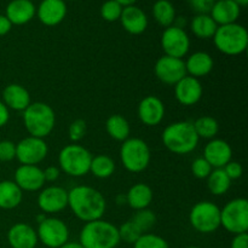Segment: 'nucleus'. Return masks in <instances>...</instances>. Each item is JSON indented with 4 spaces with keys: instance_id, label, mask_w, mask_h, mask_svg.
<instances>
[{
    "instance_id": "nucleus-1",
    "label": "nucleus",
    "mask_w": 248,
    "mask_h": 248,
    "mask_svg": "<svg viewBox=\"0 0 248 248\" xmlns=\"http://www.w3.org/2000/svg\"><path fill=\"white\" fill-rule=\"evenodd\" d=\"M68 207L85 223L102 219L107 202L101 191L89 186H77L68 191Z\"/></svg>"
},
{
    "instance_id": "nucleus-2",
    "label": "nucleus",
    "mask_w": 248,
    "mask_h": 248,
    "mask_svg": "<svg viewBox=\"0 0 248 248\" xmlns=\"http://www.w3.org/2000/svg\"><path fill=\"white\" fill-rule=\"evenodd\" d=\"M165 147L173 154L186 155L194 152L199 144V136L190 121H177L164 130L161 135Z\"/></svg>"
},
{
    "instance_id": "nucleus-3",
    "label": "nucleus",
    "mask_w": 248,
    "mask_h": 248,
    "mask_svg": "<svg viewBox=\"0 0 248 248\" xmlns=\"http://www.w3.org/2000/svg\"><path fill=\"white\" fill-rule=\"evenodd\" d=\"M79 242L84 248H115L120 244L118 227L103 219L85 223Z\"/></svg>"
},
{
    "instance_id": "nucleus-4",
    "label": "nucleus",
    "mask_w": 248,
    "mask_h": 248,
    "mask_svg": "<svg viewBox=\"0 0 248 248\" xmlns=\"http://www.w3.org/2000/svg\"><path fill=\"white\" fill-rule=\"evenodd\" d=\"M23 124L29 136L44 140L55 128V110L44 102L31 103L23 111Z\"/></svg>"
},
{
    "instance_id": "nucleus-5",
    "label": "nucleus",
    "mask_w": 248,
    "mask_h": 248,
    "mask_svg": "<svg viewBox=\"0 0 248 248\" xmlns=\"http://www.w3.org/2000/svg\"><path fill=\"white\" fill-rule=\"evenodd\" d=\"M212 39L216 48L227 56L241 55L248 46L247 29L239 23L218 26Z\"/></svg>"
},
{
    "instance_id": "nucleus-6",
    "label": "nucleus",
    "mask_w": 248,
    "mask_h": 248,
    "mask_svg": "<svg viewBox=\"0 0 248 248\" xmlns=\"http://www.w3.org/2000/svg\"><path fill=\"white\" fill-rule=\"evenodd\" d=\"M92 154L80 144H68L58 154L61 172L72 177H82L90 172Z\"/></svg>"
},
{
    "instance_id": "nucleus-7",
    "label": "nucleus",
    "mask_w": 248,
    "mask_h": 248,
    "mask_svg": "<svg viewBox=\"0 0 248 248\" xmlns=\"http://www.w3.org/2000/svg\"><path fill=\"white\" fill-rule=\"evenodd\" d=\"M120 159L128 172L140 173L149 166L152 152L145 140L136 137L127 138L121 144Z\"/></svg>"
},
{
    "instance_id": "nucleus-8",
    "label": "nucleus",
    "mask_w": 248,
    "mask_h": 248,
    "mask_svg": "<svg viewBox=\"0 0 248 248\" xmlns=\"http://www.w3.org/2000/svg\"><path fill=\"white\" fill-rule=\"evenodd\" d=\"M220 227L230 234H244L248 230V201L236 198L220 208Z\"/></svg>"
},
{
    "instance_id": "nucleus-9",
    "label": "nucleus",
    "mask_w": 248,
    "mask_h": 248,
    "mask_svg": "<svg viewBox=\"0 0 248 248\" xmlns=\"http://www.w3.org/2000/svg\"><path fill=\"white\" fill-rule=\"evenodd\" d=\"M189 222L201 234L217 232L220 228V208L211 201H200L190 210Z\"/></svg>"
},
{
    "instance_id": "nucleus-10",
    "label": "nucleus",
    "mask_w": 248,
    "mask_h": 248,
    "mask_svg": "<svg viewBox=\"0 0 248 248\" xmlns=\"http://www.w3.org/2000/svg\"><path fill=\"white\" fill-rule=\"evenodd\" d=\"M38 240L47 248H60L69 241L68 225L60 218L46 217L36 229Z\"/></svg>"
},
{
    "instance_id": "nucleus-11",
    "label": "nucleus",
    "mask_w": 248,
    "mask_h": 248,
    "mask_svg": "<svg viewBox=\"0 0 248 248\" xmlns=\"http://www.w3.org/2000/svg\"><path fill=\"white\" fill-rule=\"evenodd\" d=\"M48 147L43 138L28 136L16 144V159L21 165L40 164L47 156Z\"/></svg>"
},
{
    "instance_id": "nucleus-12",
    "label": "nucleus",
    "mask_w": 248,
    "mask_h": 248,
    "mask_svg": "<svg viewBox=\"0 0 248 248\" xmlns=\"http://www.w3.org/2000/svg\"><path fill=\"white\" fill-rule=\"evenodd\" d=\"M161 47L166 56L183 60L190 48V38L183 28L167 27L161 35Z\"/></svg>"
},
{
    "instance_id": "nucleus-13",
    "label": "nucleus",
    "mask_w": 248,
    "mask_h": 248,
    "mask_svg": "<svg viewBox=\"0 0 248 248\" xmlns=\"http://www.w3.org/2000/svg\"><path fill=\"white\" fill-rule=\"evenodd\" d=\"M154 70L157 79L166 85H176L186 75L184 61L166 55L156 61Z\"/></svg>"
},
{
    "instance_id": "nucleus-14",
    "label": "nucleus",
    "mask_w": 248,
    "mask_h": 248,
    "mask_svg": "<svg viewBox=\"0 0 248 248\" xmlns=\"http://www.w3.org/2000/svg\"><path fill=\"white\" fill-rule=\"evenodd\" d=\"M38 206L45 215L60 213L68 207V190L58 186L41 189L38 196Z\"/></svg>"
},
{
    "instance_id": "nucleus-15",
    "label": "nucleus",
    "mask_w": 248,
    "mask_h": 248,
    "mask_svg": "<svg viewBox=\"0 0 248 248\" xmlns=\"http://www.w3.org/2000/svg\"><path fill=\"white\" fill-rule=\"evenodd\" d=\"M15 183L22 191H38L45 184L44 172L36 165H21L15 171Z\"/></svg>"
},
{
    "instance_id": "nucleus-16",
    "label": "nucleus",
    "mask_w": 248,
    "mask_h": 248,
    "mask_svg": "<svg viewBox=\"0 0 248 248\" xmlns=\"http://www.w3.org/2000/svg\"><path fill=\"white\" fill-rule=\"evenodd\" d=\"M174 97L182 106H195L202 97V85L200 80L186 75L174 85Z\"/></svg>"
},
{
    "instance_id": "nucleus-17",
    "label": "nucleus",
    "mask_w": 248,
    "mask_h": 248,
    "mask_svg": "<svg viewBox=\"0 0 248 248\" xmlns=\"http://www.w3.org/2000/svg\"><path fill=\"white\" fill-rule=\"evenodd\" d=\"M203 159L212 166V169H223L232 161V149L224 140L213 138L203 148Z\"/></svg>"
},
{
    "instance_id": "nucleus-18",
    "label": "nucleus",
    "mask_w": 248,
    "mask_h": 248,
    "mask_svg": "<svg viewBox=\"0 0 248 248\" xmlns=\"http://www.w3.org/2000/svg\"><path fill=\"white\" fill-rule=\"evenodd\" d=\"M137 113L144 125L156 126L165 118V104L159 97L147 96L138 104Z\"/></svg>"
},
{
    "instance_id": "nucleus-19",
    "label": "nucleus",
    "mask_w": 248,
    "mask_h": 248,
    "mask_svg": "<svg viewBox=\"0 0 248 248\" xmlns=\"http://www.w3.org/2000/svg\"><path fill=\"white\" fill-rule=\"evenodd\" d=\"M39 21L47 27L60 24L67 15V4L64 0H43L36 9Z\"/></svg>"
},
{
    "instance_id": "nucleus-20",
    "label": "nucleus",
    "mask_w": 248,
    "mask_h": 248,
    "mask_svg": "<svg viewBox=\"0 0 248 248\" xmlns=\"http://www.w3.org/2000/svg\"><path fill=\"white\" fill-rule=\"evenodd\" d=\"M7 241L11 248H35L39 240L33 227L26 223H17L7 232Z\"/></svg>"
},
{
    "instance_id": "nucleus-21",
    "label": "nucleus",
    "mask_w": 248,
    "mask_h": 248,
    "mask_svg": "<svg viewBox=\"0 0 248 248\" xmlns=\"http://www.w3.org/2000/svg\"><path fill=\"white\" fill-rule=\"evenodd\" d=\"M120 22L124 29L133 35L144 33L148 27V17L145 12L135 5L124 7L120 16Z\"/></svg>"
},
{
    "instance_id": "nucleus-22",
    "label": "nucleus",
    "mask_w": 248,
    "mask_h": 248,
    "mask_svg": "<svg viewBox=\"0 0 248 248\" xmlns=\"http://www.w3.org/2000/svg\"><path fill=\"white\" fill-rule=\"evenodd\" d=\"M35 14V5L31 0H12L7 4L5 16L9 18L12 26H22L31 22Z\"/></svg>"
},
{
    "instance_id": "nucleus-23",
    "label": "nucleus",
    "mask_w": 248,
    "mask_h": 248,
    "mask_svg": "<svg viewBox=\"0 0 248 248\" xmlns=\"http://www.w3.org/2000/svg\"><path fill=\"white\" fill-rule=\"evenodd\" d=\"M2 103L12 110L24 111L31 102L28 90L19 84H10L2 91Z\"/></svg>"
},
{
    "instance_id": "nucleus-24",
    "label": "nucleus",
    "mask_w": 248,
    "mask_h": 248,
    "mask_svg": "<svg viewBox=\"0 0 248 248\" xmlns=\"http://www.w3.org/2000/svg\"><path fill=\"white\" fill-rule=\"evenodd\" d=\"M241 14V7L232 0H217L211 9L210 16L218 26L236 23Z\"/></svg>"
},
{
    "instance_id": "nucleus-25",
    "label": "nucleus",
    "mask_w": 248,
    "mask_h": 248,
    "mask_svg": "<svg viewBox=\"0 0 248 248\" xmlns=\"http://www.w3.org/2000/svg\"><path fill=\"white\" fill-rule=\"evenodd\" d=\"M184 63H186V75H190L196 79L208 75L215 67V61L212 56L203 51L191 53L186 58V61H184Z\"/></svg>"
},
{
    "instance_id": "nucleus-26",
    "label": "nucleus",
    "mask_w": 248,
    "mask_h": 248,
    "mask_svg": "<svg viewBox=\"0 0 248 248\" xmlns=\"http://www.w3.org/2000/svg\"><path fill=\"white\" fill-rule=\"evenodd\" d=\"M126 201H127L126 205L136 211L148 208L153 201L152 188L145 183L135 184L126 193Z\"/></svg>"
},
{
    "instance_id": "nucleus-27",
    "label": "nucleus",
    "mask_w": 248,
    "mask_h": 248,
    "mask_svg": "<svg viewBox=\"0 0 248 248\" xmlns=\"http://www.w3.org/2000/svg\"><path fill=\"white\" fill-rule=\"evenodd\" d=\"M23 199V191L14 181L0 182V208L14 210L18 207Z\"/></svg>"
},
{
    "instance_id": "nucleus-28",
    "label": "nucleus",
    "mask_w": 248,
    "mask_h": 248,
    "mask_svg": "<svg viewBox=\"0 0 248 248\" xmlns=\"http://www.w3.org/2000/svg\"><path fill=\"white\" fill-rule=\"evenodd\" d=\"M218 24L213 21L210 14L196 15L190 22V29L194 35L199 39H211L215 35Z\"/></svg>"
},
{
    "instance_id": "nucleus-29",
    "label": "nucleus",
    "mask_w": 248,
    "mask_h": 248,
    "mask_svg": "<svg viewBox=\"0 0 248 248\" xmlns=\"http://www.w3.org/2000/svg\"><path fill=\"white\" fill-rule=\"evenodd\" d=\"M106 130L113 140H119V142H124L130 138V124L120 114H114V115L109 116L106 123Z\"/></svg>"
},
{
    "instance_id": "nucleus-30",
    "label": "nucleus",
    "mask_w": 248,
    "mask_h": 248,
    "mask_svg": "<svg viewBox=\"0 0 248 248\" xmlns=\"http://www.w3.org/2000/svg\"><path fill=\"white\" fill-rule=\"evenodd\" d=\"M153 16L160 26L171 27L176 19V9L170 0H157L153 6Z\"/></svg>"
},
{
    "instance_id": "nucleus-31",
    "label": "nucleus",
    "mask_w": 248,
    "mask_h": 248,
    "mask_svg": "<svg viewBox=\"0 0 248 248\" xmlns=\"http://www.w3.org/2000/svg\"><path fill=\"white\" fill-rule=\"evenodd\" d=\"M207 188L216 196L224 195L232 186V179L227 176L223 169H213L207 177Z\"/></svg>"
},
{
    "instance_id": "nucleus-32",
    "label": "nucleus",
    "mask_w": 248,
    "mask_h": 248,
    "mask_svg": "<svg viewBox=\"0 0 248 248\" xmlns=\"http://www.w3.org/2000/svg\"><path fill=\"white\" fill-rule=\"evenodd\" d=\"M90 172L97 178H109L115 172V162L108 155H97V156L92 157Z\"/></svg>"
},
{
    "instance_id": "nucleus-33",
    "label": "nucleus",
    "mask_w": 248,
    "mask_h": 248,
    "mask_svg": "<svg viewBox=\"0 0 248 248\" xmlns=\"http://www.w3.org/2000/svg\"><path fill=\"white\" fill-rule=\"evenodd\" d=\"M193 126L199 138L213 140L219 132V124L212 116H201L194 121Z\"/></svg>"
},
{
    "instance_id": "nucleus-34",
    "label": "nucleus",
    "mask_w": 248,
    "mask_h": 248,
    "mask_svg": "<svg viewBox=\"0 0 248 248\" xmlns=\"http://www.w3.org/2000/svg\"><path fill=\"white\" fill-rule=\"evenodd\" d=\"M131 220L137 225L138 229H140L143 234H145V232H148L149 230H152L153 228L155 227L157 218L156 215H155L152 210L144 208V210L137 211Z\"/></svg>"
},
{
    "instance_id": "nucleus-35",
    "label": "nucleus",
    "mask_w": 248,
    "mask_h": 248,
    "mask_svg": "<svg viewBox=\"0 0 248 248\" xmlns=\"http://www.w3.org/2000/svg\"><path fill=\"white\" fill-rule=\"evenodd\" d=\"M118 232L120 241H124L126 242V244L131 245L135 244V242L143 235V232L138 229L137 225H136L131 219L123 223V224L118 228Z\"/></svg>"
},
{
    "instance_id": "nucleus-36",
    "label": "nucleus",
    "mask_w": 248,
    "mask_h": 248,
    "mask_svg": "<svg viewBox=\"0 0 248 248\" xmlns=\"http://www.w3.org/2000/svg\"><path fill=\"white\" fill-rule=\"evenodd\" d=\"M133 248H170V245L164 237L152 232H145L133 244Z\"/></svg>"
},
{
    "instance_id": "nucleus-37",
    "label": "nucleus",
    "mask_w": 248,
    "mask_h": 248,
    "mask_svg": "<svg viewBox=\"0 0 248 248\" xmlns=\"http://www.w3.org/2000/svg\"><path fill=\"white\" fill-rule=\"evenodd\" d=\"M124 7L115 0H107L101 7L102 18L108 22H115L120 19Z\"/></svg>"
},
{
    "instance_id": "nucleus-38",
    "label": "nucleus",
    "mask_w": 248,
    "mask_h": 248,
    "mask_svg": "<svg viewBox=\"0 0 248 248\" xmlns=\"http://www.w3.org/2000/svg\"><path fill=\"white\" fill-rule=\"evenodd\" d=\"M86 121L82 120V119H77V120L73 121L69 125L68 128V135H69V140L73 143H77L79 140H81L82 138L86 135Z\"/></svg>"
},
{
    "instance_id": "nucleus-39",
    "label": "nucleus",
    "mask_w": 248,
    "mask_h": 248,
    "mask_svg": "<svg viewBox=\"0 0 248 248\" xmlns=\"http://www.w3.org/2000/svg\"><path fill=\"white\" fill-rule=\"evenodd\" d=\"M212 170V166L203 157H196L191 164V172L198 179H206Z\"/></svg>"
},
{
    "instance_id": "nucleus-40",
    "label": "nucleus",
    "mask_w": 248,
    "mask_h": 248,
    "mask_svg": "<svg viewBox=\"0 0 248 248\" xmlns=\"http://www.w3.org/2000/svg\"><path fill=\"white\" fill-rule=\"evenodd\" d=\"M16 157V144L12 140H0V161L9 162Z\"/></svg>"
},
{
    "instance_id": "nucleus-41",
    "label": "nucleus",
    "mask_w": 248,
    "mask_h": 248,
    "mask_svg": "<svg viewBox=\"0 0 248 248\" xmlns=\"http://www.w3.org/2000/svg\"><path fill=\"white\" fill-rule=\"evenodd\" d=\"M191 9L198 15L200 14H210L212 9L215 0H188Z\"/></svg>"
},
{
    "instance_id": "nucleus-42",
    "label": "nucleus",
    "mask_w": 248,
    "mask_h": 248,
    "mask_svg": "<svg viewBox=\"0 0 248 248\" xmlns=\"http://www.w3.org/2000/svg\"><path fill=\"white\" fill-rule=\"evenodd\" d=\"M224 172L227 173V176L229 177L232 181L234 179H239L242 177V173H244V167L240 162L237 161H229L224 167H223Z\"/></svg>"
},
{
    "instance_id": "nucleus-43",
    "label": "nucleus",
    "mask_w": 248,
    "mask_h": 248,
    "mask_svg": "<svg viewBox=\"0 0 248 248\" xmlns=\"http://www.w3.org/2000/svg\"><path fill=\"white\" fill-rule=\"evenodd\" d=\"M44 172V178L45 182H56L60 178L61 170L57 166H48L45 170H43Z\"/></svg>"
},
{
    "instance_id": "nucleus-44",
    "label": "nucleus",
    "mask_w": 248,
    "mask_h": 248,
    "mask_svg": "<svg viewBox=\"0 0 248 248\" xmlns=\"http://www.w3.org/2000/svg\"><path fill=\"white\" fill-rule=\"evenodd\" d=\"M232 248H248V235L247 232L235 235L232 241Z\"/></svg>"
},
{
    "instance_id": "nucleus-45",
    "label": "nucleus",
    "mask_w": 248,
    "mask_h": 248,
    "mask_svg": "<svg viewBox=\"0 0 248 248\" xmlns=\"http://www.w3.org/2000/svg\"><path fill=\"white\" fill-rule=\"evenodd\" d=\"M10 120V110L2 101H0V128L4 127Z\"/></svg>"
},
{
    "instance_id": "nucleus-46",
    "label": "nucleus",
    "mask_w": 248,
    "mask_h": 248,
    "mask_svg": "<svg viewBox=\"0 0 248 248\" xmlns=\"http://www.w3.org/2000/svg\"><path fill=\"white\" fill-rule=\"evenodd\" d=\"M11 28L12 24L11 22L9 21V18H7L5 15H0V36L6 35V34L11 31Z\"/></svg>"
},
{
    "instance_id": "nucleus-47",
    "label": "nucleus",
    "mask_w": 248,
    "mask_h": 248,
    "mask_svg": "<svg viewBox=\"0 0 248 248\" xmlns=\"http://www.w3.org/2000/svg\"><path fill=\"white\" fill-rule=\"evenodd\" d=\"M60 248H84L81 246L80 242H74V241H68L65 242L63 246H61Z\"/></svg>"
},
{
    "instance_id": "nucleus-48",
    "label": "nucleus",
    "mask_w": 248,
    "mask_h": 248,
    "mask_svg": "<svg viewBox=\"0 0 248 248\" xmlns=\"http://www.w3.org/2000/svg\"><path fill=\"white\" fill-rule=\"evenodd\" d=\"M115 1H118L123 7H126L131 6V5H135V2L137 1V0H115Z\"/></svg>"
},
{
    "instance_id": "nucleus-49",
    "label": "nucleus",
    "mask_w": 248,
    "mask_h": 248,
    "mask_svg": "<svg viewBox=\"0 0 248 248\" xmlns=\"http://www.w3.org/2000/svg\"><path fill=\"white\" fill-rule=\"evenodd\" d=\"M116 203H118L119 206L126 205V203H127V201H126V194H125V195L120 194V195L116 196Z\"/></svg>"
},
{
    "instance_id": "nucleus-50",
    "label": "nucleus",
    "mask_w": 248,
    "mask_h": 248,
    "mask_svg": "<svg viewBox=\"0 0 248 248\" xmlns=\"http://www.w3.org/2000/svg\"><path fill=\"white\" fill-rule=\"evenodd\" d=\"M232 1L236 2V4L239 5L240 7H245V6H247V4H248V0H232Z\"/></svg>"
},
{
    "instance_id": "nucleus-51",
    "label": "nucleus",
    "mask_w": 248,
    "mask_h": 248,
    "mask_svg": "<svg viewBox=\"0 0 248 248\" xmlns=\"http://www.w3.org/2000/svg\"><path fill=\"white\" fill-rule=\"evenodd\" d=\"M45 218H46V215H45V213H43V212H41L40 215H38V216H36V218H35V219H36V222H38V224H39V223H41V222H43V220L45 219Z\"/></svg>"
},
{
    "instance_id": "nucleus-52",
    "label": "nucleus",
    "mask_w": 248,
    "mask_h": 248,
    "mask_svg": "<svg viewBox=\"0 0 248 248\" xmlns=\"http://www.w3.org/2000/svg\"><path fill=\"white\" fill-rule=\"evenodd\" d=\"M186 248H201V247H198V246H189V247H186Z\"/></svg>"
},
{
    "instance_id": "nucleus-53",
    "label": "nucleus",
    "mask_w": 248,
    "mask_h": 248,
    "mask_svg": "<svg viewBox=\"0 0 248 248\" xmlns=\"http://www.w3.org/2000/svg\"><path fill=\"white\" fill-rule=\"evenodd\" d=\"M64 1H65V0H64ZM68 1H72V0H68Z\"/></svg>"
},
{
    "instance_id": "nucleus-54",
    "label": "nucleus",
    "mask_w": 248,
    "mask_h": 248,
    "mask_svg": "<svg viewBox=\"0 0 248 248\" xmlns=\"http://www.w3.org/2000/svg\"><path fill=\"white\" fill-rule=\"evenodd\" d=\"M215 1H217V0H215Z\"/></svg>"
}]
</instances>
